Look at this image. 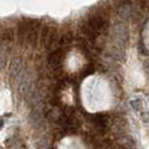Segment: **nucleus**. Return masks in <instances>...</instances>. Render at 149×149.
I'll use <instances>...</instances> for the list:
<instances>
[{"instance_id":"nucleus-2","label":"nucleus","mask_w":149,"mask_h":149,"mask_svg":"<svg viewBox=\"0 0 149 149\" xmlns=\"http://www.w3.org/2000/svg\"><path fill=\"white\" fill-rule=\"evenodd\" d=\"M86 22H89L90 25L97 30L99 34L107 30L108 27H109V22H108L107 16L103 13H100V11H97V13L90 15L86 18Z\"/></svg>"},{"instance_id":"nucleus-14","label":"nucleus","mask_w":149,"mask_h":149,"mask_svg":"<svg viewBox=\"0 0 149 149\" xmlns=\"http://www.w3.org/2000/svg\"><path fill=\"white\" fill-rule=\"evenodd\" d=\"M6 64H7V57L5 56L3 53L0 52V70H3Z\"/></svg>"},{"instance_id":"nucleus-17","label":"nucleus","mask_w":149,"mask_h":149,"mask_svg":"<svg viewBox=\"0 0 149 149\" xmlns=\"http://www.w3.org/2000/svg\"><path fill=\"white\" fill-rule=\"evenodd\" d=\"M2 127H3V120L0 119V130L2 129Z\"/></svg>"},{"instance_id":"nucleus-3","label":"nucleus","mask_w":149,"mask_h":149,"mask_svg":"<svg viewBox=\"0 0 149 149\" xmlns=\"http://www.w3.org/2000/svg\"><path fill=\"white\" fill-rule=\"evenodd\" d=\"M65 60V53L63 48H57L52 52L48 56V65L53 71H58Z\"/></svg>"},{"instance_id":"nucleus-6","label":"nucleus","mask_w":149,"mask_h":149,"mask_svg":"<svg viewBox=\"0 0 149 149\" xmlns=\"http://www.w3.org/2000/svg\"><path fill=\"white\" fill-rule=\"evenodd\" d=\"M30 90H33V84H31V76H30L28 71H25L20 77L19 82V92L20 93H28Z\"/></svg>"},{"instance_id":"nucleus-8","label":"nucleus","mask_w":149,"mask_h":149,"mask_svg":"<svg viewBox=\"0 0 149 149\" xmlns=\"http://www.w3.org/2000/svg\"><path fill=\"white\" fill-rule=\"evenodd\" d=\"M22 60L20 57H16L11 61L10 65H9V75L11 79H16L20 71H22Z\"/></svg>"},{"instance_id":"nucleus-11","label":"nucleus","mask_w":149,"mask_h":149,"mask_svg":"<svg viewBox=\"0 0 149 149\" xmlns=\"http://www.w3.org/2000/svg\"><path fill=\"white\" fill-rule=\"evenodd\" d=\"M118 13H119L120 17L123 19H128L129 17H131L132 9L130 7V2H122L118 9Z\"/></svg>"},{"instance_id":"nucleus-7","label":"nucleus","mask_w":149,"mask_h":149,"mask_svg":"<svg viewBox=\"0 0 149 149\" xmlns=\"http://www.w3.org/2000/svg\"><path fill=\"white\" fill-rule=\"evenodd\" d=\"M37 39H38V22L34 20L31 27H30V29L27 33V36H26L25 42L27 44H29L30 46H35L36 43H37Z\"/></svg>"},{"instance_id":"nucleus-13","label":"nucleus","mask_w":149,"mask_h":149,"mask_svg":"<svg viewBox=\"0 0 149 149\" xmlns=\"http://www.w3.org/2000/svg\"><path fill=\"white\" fill-rule=\"evenodd\" d=\"M130 104H131V107L134 108V110H136V111H139V110L142 108V102L139 100V99H134V100H132V101L130 102Z\"/></svg>"},{"instance_id":"nucleus-10","label":"nucleus","mask_w":149,"mask_h":149,"mask_svg":"<svg viewBox=\"0 0 149 149\" xmlns=\"http://www.w3.org/2000/svg\"><path fill=\"white\" fill-rule=\"evenodd\" d=\"M0 38H1V42L2 43L10 44L15 39V31H14L13 28H6V29L2 30V33L0 35Z\"/></svg>"},{"instance_id":"nucleus-4","label":"nucleus","mask_w":149,"mask_h":149,"mask_svg":"<svg viewBox=\"0 0 149 149\" xmlns=\"http://www.w3.org/2000/svg\"><path fill=\"white\" fill-rule=\"evenodd\" d=\"M34 20H29V19H22L20 22H18L17 25V38H18V42L20 44L25 43V39L27 36V33L30 29L31 25H33Z\"/></svg>"},{"instance_id":"nucleus-9","label":"nucleus","mask_w":149,"mask_h":149,"mask_svg":"<svg viewBox=\"0 0 149 149\" xmlns=\"http://www.w3.org/2000/svg\"><path fill=\"white\" fill-rule=\"evenodd\" d=\"M119 145L121 149H134L136 148V141L132 137L130 136H125L119 139Z\"/></svg>"},{"instance_id":"nucleus-15","label":"nucleus","mask_w":149,"mask_h":149,"mask_svg":"<svg viewBox=\"0 0 149 149\" xmlns=\"http://www.w3.org/2000/svg\"><path fill=\"white\" fill-rule=\"evenodd\" d=\"M38 148L39 149H47V147H48V143H47V141L45 140V139H42V140H39L37 143Z\"/></svg>"},{"instance_id":"nucleus-5","label":"nucleus","mask_w":149,"mask_h":149,"mask_svg":"<svg viewBox=\"0 0 149 149\" xmlns=\"http://www.w3.org/2000/svg\"><path fill=\"white\" fill-rule=\"evenodd\" d=\"M80 30H81V33L84 35V37L86 38L88 40H90L91 43H93L97 39V36H99V33L90 25L89 22H86V19H84L80 24Z\"/></svg>"},{"instance_id":"nucleus-16","label":"nucleus","mask_w":149,"mask_h":149,"mask_svg":"<svg viewBox=\"0 0 149 149\" xmlns=\"http://www.w3.org/2000/svg\"><path fill=\"white\" fill-rule=\"evenodd\" d=\"M139 52L141 53L142 55H147V47H145V45L140 43V46H139Z\"/></svg>"},{"instance_id":"nucleus-1","label":"nucleus","mask_w":149,"mask_h":149,"mask_svg":"<svg viewBox=\"0 0 149 149\" xmlns=\"http://www.w3.org/2000/svg\"><path fill=\"white\" fill-rule=\"evenodd\" d=\"M57 39H58L57 29L51 26H44L40 33V43L47 51H51L57 44Z\"/></svg>"},{"instance_id":"nucleus-12","label":"nucleus","mask_w":149,"mask_h":149,"mask_svg":"<svg viewBox=\"0 0 149 149\" xmlns=\"http://www.w3.org/2000/svg\"><path fill=\"white\" fill-rule=\"evenodd\" d=\"M72 42V34L71 33H65L62 37H61V44L63 46H67L71 44Z\"/></svg>"}]
</instances>
